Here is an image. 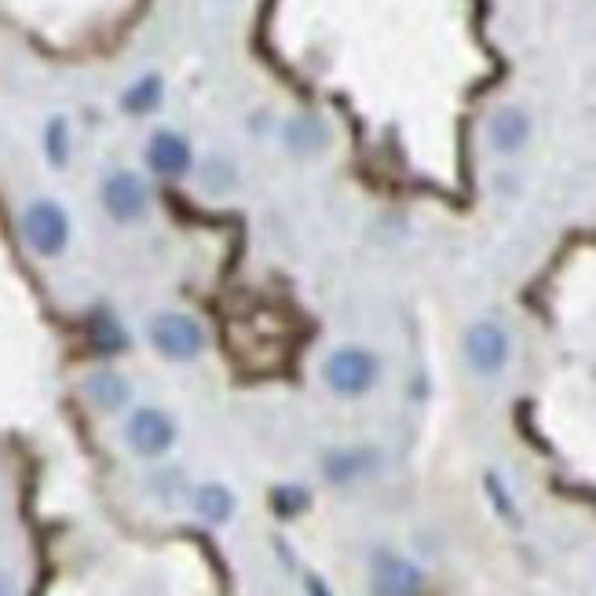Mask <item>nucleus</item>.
I'll list each match as a JSON object with an SVG mask.
<instances>
[{"mask_svg": "<svg viewBox=\"0 0 596 596\" xmlns=\"http://www.w3.org/2000/svg\"><path fill=\"white\" fill-rule=\"evenodd\" d=\"M150 348L169 362H194L205 352V330L202 322L183 315V311H161L147 326Z\"/></svg>", "mask_w": 596, "mask_h": 596, "instance_id": "nucleus-3", "label": "nucleus"}, {"mask_svg": "<svg viewBox=\"0 0 596 596\" xmlns=\"http://www.w3.org/2000/svg\"><path fill=\"white\" fill-rule=\"evenodd\" d=\"M483 483H487V494H490V501H494V509H498L505 520L516 523V509H512V501H509V494H505V487H501V479L494 476V472H487Z\"/></svg>", "mask_w": 596, "mask_h": 596, "instance_id": "nucleus-17", "label": "nucleus"}, {"mask_svg": "<svg viewBox=\"0 0 596 596\" xmlns=\"http://www.w3.org/2000/svg\"><path fill=\"white\" fill-rule=\"evenodd\" d=\"M19 231L22 242L30 245L33 253L55 260L70 245V213L55 198H33L19 216Z\"/></svg>", "mask_w": 596, "mask_h": 596, "instance_id": "nucleus-2", "label": "nucleus"}, {"mask_svg": "<svg viewBox=\"0 0 596 596\" xmlns=\"http://www.w3.org/2000/svg\"><path fill=\"white\" fill-rule=\"evenodd\" d=\"M275 509L282 512V516H297L300 509H308V494H304L300 487L275 490Z\"/></svg>", "mask_w": 596, "mask_h": 596, "instance_id": "nucleus-16", "label": "nucleus"}, {"mask_svg": "<svg viewBox=\"0 0 596 596\" xmlns=\"http://www.w3.org/2000/svg\"><path fill=\"white\" fill-rule=\"evenodd\" d=\"M304 586H308V596H333L319 575H308V582H304Z\"/></svg>", "mask_w": 596, "mask_h": 596, "instance_id": "nucleus-18", "label": "nucleus"}, {"mask_svg": "<svg viewBox=\"0 0 596 596\" xmlns=\"http://www.w3.org/2000/svg\"><path fill=\"white\" fill-rule=\"evenodd\" d=\"M161 99H165V81L158 74H143L121 92V110L132 118H147L161 107Z\"/></svg>", "mask_w": 596, "mask_h": 596, "instance_id": "nucleus-13", "label": "nucleus"}, {"mask_svg": "<svg viewBox=\"0 0 596 596\" xmlns=\"http://www.w3.org/2000/svg\"><path fill=\"white\" fill-rule=\"evenodd\" d=\"M235 509H238L235 490L224 487V483H202V487L194 490V512H198L205 523H213V527L231 520Z\"/></svg>", "mask_w": 596, "mask_h": 596, "instance_id": "nucleus-12", "label": "nucleus"}, {"mask_svg": "<svg viewBox=\"0 0 596 596\" xmlns=\"http://www.w3.org/2000/svg\"><path fill=\"white\" fill-rule=\"evenodd\" d=\"M377 461H381V454L370 447H344V450H330V454H326L322 472H326L330 483L348 487V483H355V479H362L366 472L377 469Z\"/></svg>", "mask_w": 596, "mask_h": 596, "instance_id": "nucleus-9", "label": "nucleus"}, {"mask_svg": "<svg viewBox=\"0 0 596 596\" xmlns=\"http://www.w3.org/2000/svg\"><path fill=\"white\" fill-rule=\"evenodd\" d=\"M322 381L341 399H359V395L373 392L377 381H381V359L370 348L344 344V348L330 352V359L322 362Z\"/></svg>", "mask_w": 596, "mask_h": 596, "instance_id": "nucleus-1", "label": "nucleus"}, {"mask_svg": "<svg viewBox=\"0 0 596 596\" xmlns=\"http://www.w3.org/2000/svg\"><path fill=\"white\" fill-rule=\"evenodd\" d=\"M509 333L501 330L498 322H476L469 333H465V359L469 366L479 373V377H494V373L505 370V362H509Z\"/></svg>", "mask_w": 596, "mask_h": 596, "instance_id": "nucleus-7", "label": "nucleus"}, {"mask_svg": "<svg viewBox=\"0 0 596 596\" xmlns=\"http://www.w3.org/2000/svg\"><path fill=\"white\" fill-rule=\"evenodd\" d=\"M92 344H96V352L103 355H118L128 348V333L121 330L114 315H99L96 326H92Z\"/></svg>", "mask_w": 596, "mask_h": 596, "instance_id": "nucleus-15", "label": "nucleus"}, {"mask_svg": "<svg viewBox=\"0 0 596 596\" xmlns=\"http://www.w3.org/2000/svg\"><path fill=\"white\" fill-rule=\"evenodd\" d=\"M99 202H103L110 220H118V224H136V220H143L150 209V187L139 172L118 169L103 180V187H99Z\"/></svg>", "mask_w": 596, "mask_h": 596, "instance_id": "nucleus-5", "label": "nucleus"}, {"mask_svg": "<svg viewBox=\"0 0 596 596\" xmlns=\"http://www.w3.org/2000/svg\"><path fill=\"white\" fill-rule=\"evenodd\" d=\"M531 136V118L520 107H501L490 118V147L498 154H516Z\"/></svg>", "mask_w": 596, "mask_h": 596, "instance_id": "nucleus-10", "label": "nucleus"}, {"mask_svg": "<svg viewBox=\"0 0 596 596\" xmlns=\"http://www.w3.org/2000/svg\"><path fill=\"white\" fill-rule=\"evenodd\" d=\"M70 121L63 114H55L48 125H44V158L52 169H66V161H70Z\"/></svg>", "mask_w": 596, "mask_h": 596, "instance_id": "nucleus-14", "label": "nucleus"}, {"mask_svg": "<svg viewBox=\"0 0 596 596\" xmlns=\"http://www.w3.org/2000/svg\"><path fill=\"white\" fill-rule=\"evenodd\" d=\"M125 443L136 458H165L176 443V421L158 406H136L125 421Z\"/></svg>", "mask_w": 596, "mask_h": 596, "instance_id": "nucleus-4", "label": "nucleus"}, {"mask_svg": "<svg viewBox=\"0 0 596 596\" xmlns=\"http://www.w3.org/2000/svg\"><path fill=\"white\" fill-rule=\"evenodd\" d=\"M147 165L161 180H183L194 169V150L176 128H158L147 139Z\"/></svg>", "mask_w": 596, "mask_h": 596, "instance_id": "nucleus-8", "label": "nucleus"}, {"mask_svg": "<svg viewBox=\"0 0 596 596\" xmlns=\"http://www.w3.org/2000/svg\"><path fill=\"white\" fill-rule=\"evenodd\" d=\"M425 571L399 553H373L370 560V596H421Z\"/></svg>", "mask_w": 596, "mask_h": 596, "instance_id": "nucleus-6", "label": "nucleus"}, {"mask_svg": "<svg viewBox=\"0 0 596 596\" xmlns=\"http://www.w3.org/2000/svg\"><path fill=\"white\" fill-rule=\"evenodd\" d=\"M0 596H15V593H11V582L4 575H0Z\"/></svg>", "mask_w": 596, "mask_h": 596, "instance_id": "nucleus-19", "label": "nucleus"}, {"mask_svg": "<svg viewBox=\"0 0 596 596\" xmlns=\"http://www.w3.org/2000/svg\"><path fill=\"white\" fill-rule=\"evenodd\" d=\"M85 395L92 399L96 410L114 414V410H121V406L132 399V388H128V381L121 377L118 370H96V373H88Z\"/></svg>", "mask_w": 596, "mask_h": 596, "instance_id": "nucleus-11", "label": "nucleus"}]
</instances>
